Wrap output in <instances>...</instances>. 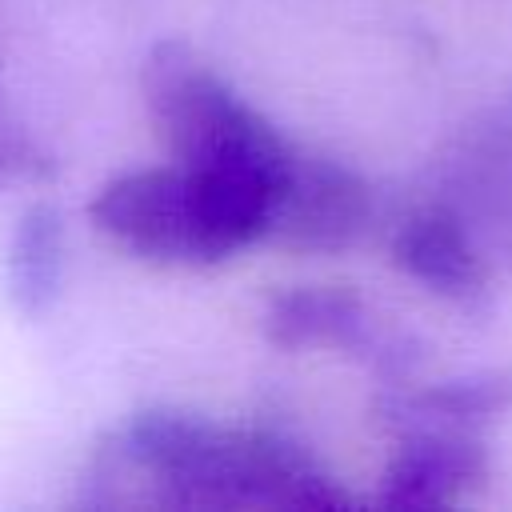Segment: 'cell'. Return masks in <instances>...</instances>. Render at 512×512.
<instances>
[{"label": "cell", "mask_w": 512, "mask_h": 512, "mask_svg": "<svg viewBox=\"0 0 512 512\" xmlns=\"http://www.w3.org/2000/svg\"><path fill=\"white\" fill-rule=\"evenodd\" d=\"M84 508H348L316 456L272 428H228L188 408H140L88 456Z\"/></svg>", "instance_id": "cell-1"}, {"label": "cell", "mask_w": 512, "mask_h": 512, "mask_svg": "<svg viewBox=\"0 0 512 512\" xmlns=\"http://www.w3.org/2000/svg\"><path fill=\"white\" fill-rule=\"evenodd\" d=\"M144 108L184 164H248L288 172L296 148L184 40H160L140 68Z\"/></svg>", "instance_id": "cell-2"}, {"label": "cell", "mask_w": 512, "mask_h": 512, "mask_svg": "<svg viewBox=\"0 0 512 512\" xmlns=\"http://www.w3.org/2000/svg\"><path fill=\"white\" fill-rule=\"evenodd\" d=\"M88 224L120 252L148 264L208 268L224 252L208 224L204 188L192 164H152L112 176L88 200Z\"/></svg>", "instance_id": "cell-3"}, {"label": "cell", "mask_w": 512, "mask_h": 512, "mask_svg": "<svg viewBox=\"0 0 512 512\" xmlns=\"http://www.w3.org/2000/svg\"><path fill=\"white\" fill-rule=\"evenodd\" d=\"M372 220L368 184L328 156H292V168L276 196L268 240L296 252H340L364 236Z\"/></svg>", "instance_id": "cell-4"}, {"label": "cell", "mask_w": 512, "mask_h": 512, "mask_svg": "<svg viewBox=\"0 0 512 512\" xmlns=\"http://www.w3.org/2000/svg\"><path fill=\"white\" fill-rule=\"evenodd\" d=\"M488 476L484 444L464 424H412L380 476V504L388 508H444L460 504Z\"/></svg>", "instance_id": "cell-5"}, {"label": "cell", "mask_w": 512, "mask_h": 512, "mask_svg": "<svg viewBox=\"0 0 512 512\" xmlns=\"http://www.w3.org/2000/svg\"><path fill=\"white\" fill-rule=\"evenodd\" d=\"M264 336L276 348H344L356 356H372L376 364H392L400 352L380 336L364 300L348 288L332 284H300L284 288L268 300Z\"/></svg>", "instance_id": "cell-6"}, {"label": "cell", "mask_w": 512, "mask_h": 512, "mask_svg": "<svg viewBox=\"0 0 512 512\" xmlns=\"http://www.w3.org/2000/svg\"><path fill=\"white\" fill-rule=\"evenodd\" d=\"M392 260L412 280H420L424 288L452 296V300H476L488 284L484 260H480L460 212L448 204H428V208H416L412 216H404L392 236Z\"/></svg>", "instance_id": "cell-7"}, {"label": "cell", "mask_w": 512, "mask_h": 512, "mask_svg": "<svg viewBox=\"0 0 512 512\" xmlns=\"http://www.w3.org/2000/svg\"><path fill=\"white\" fill-rule=\"evenodd\" d=\"M64 256H68V236L60 208L52 200H32L12 228L8 260H4L8 300L24 320H40L56 308L64 292Z\"/></svg>", "instance_id": "cell-8"}, {"label": "cell", "mask_w": 512, "mask_h": 512, "mask_svg": "<svg viewBox=\"0 0 512 512\" xmlns=\"http://www.w3.org/2000/svg\"><path fill=\"white\" fill-rule=\"evenodd\" d=\"M512 404V372H484L468 380H444L428 384L416 392H400L384 400V412L400 420L404 428L412 424H480Z\"/></svg>", "instance_id": "cell-9"}, {"label": "cell", "mask_w": 512, "mask_h": 512, "mask_svg": "<svg viewBox=\"0 0 512 512\" xmlns=\"http://www.w3.org/2000/svg\"><path fill=\"white\" fill-rule=\"evenodd\" d=\"M56 176V160L48 148H40L32 136L8 128L0 120V184L12 180H28V184H44Z\"/></svg>", "instance_id": "cell-10"}]
</instances>
